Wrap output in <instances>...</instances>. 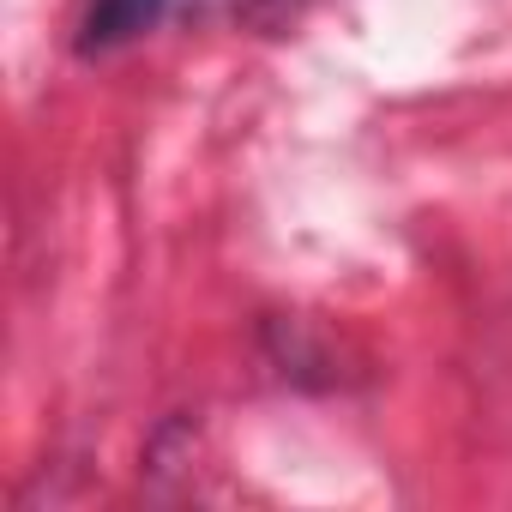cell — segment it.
<instances>
[{
	"mask_svg": "<svg viewBox=\"0 0 512 512\" xmlns=\"http://www.w3.org/2000/svg\"><path fill=\"white\" fill-rule=\"evenodd\" d=\"M181 0H85L79 19V55H115L139 37H151Z\"/></svg>",
	"mask_w": 512,
	"mask_h": 512,
	"instance_id": "obj_1",
	"label": "cell"
},
{
	"mask_svg": "<svg viewBox=\"0 0 512 512\" xmlns=\"http://www.w3.org/2000/svg\"><path fill=\"white\" fill-rule=\"evenodd\" d=\"M296 13H302V0H247V19L253 25H284Z\"/></svg>",
	"mask_w": 512,
	"mask_h": 512,
	"instance_id": "obj_2",
	"label": "cell"
}]
</instances>
